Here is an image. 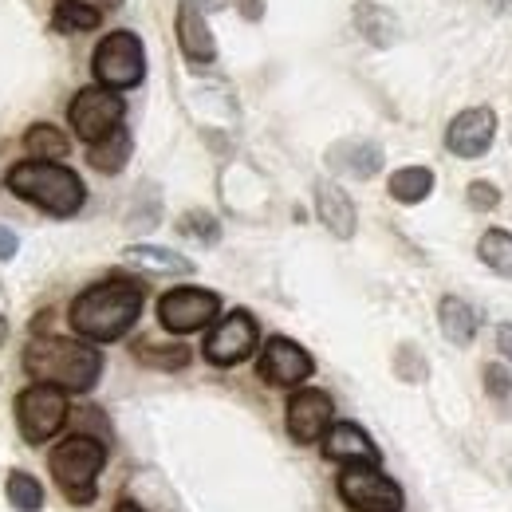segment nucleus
Wrapping results in <instances>:
<instances>
[{"label":"nucleus","mask_w":512,"mask_h":512,"mask_svg":"<svg viewBox=\"0 0 512 512\" xmlns=\"http://www.w3.org/2000/svg\"><path fill=\"white\" fill-rule=\"evenodd\" d=\"M138 316H142V284L123 280V276L87 288L71 304V327L83 339H95V343L123 339L130 327L138 323Z\"/></svg>","instance_id":"1"},{"label":"nucleus","mask_w":512,"mask_h":512,"mask_svg":"<svg viewBox=\"0 0 512 512\" xmlns=\"http://www.w3.org/2000/svg\"><path fill=\"white\" fill-rule=\"evenodd\" d=\"M24 371L36 383L60 386V390H91L99 383L103 359H99L95 347H87L79 339L44 335V339H32L24 347Z\"/></svg>","instance_id":"2"},{"label":"nucleus","mask_w":512,"mask_h":512,"mask_svg":"<svg viewBox=\"0 0 512 512\" xmlns=\"http://www.w3.org/2000/svg\"><path fill=\"white\" fill-rule=\"evenodd\" d=\"M8 190L16 197H24V201H32V205H40L52 217L79 213V205L87 197L83 182L75 178V170H67L60 162H36V158L8 170Z\"/></svg>","instance_id":"3"},{"label":"nucleus","mask_w":512,"mask_h":512,"mask_svg":"<svg viewBox=\"0 0 512 512\" xmlns=\"http://www.w3.org/2000/svg\"><path fill=\"white\" fill-rule=\"evenodd\" d=\"M107 461V449L99 438H87V434H75L60 446L52 449L48 465H52V477L56 485L67 493L71 505H91L95 501V477Z\"/></svg>","instance_id":"4"},{"label":"nucleus","mask_w":512,"mask_h":512,"mask_svg":"<svg viewBox=\"0 0 512 512\" xmlns=\"http://www.w3.org/2000/svg\"><path fill=\"white\" fill-rule=\"evenodd\" d=\"M16 422H20L24 442H32V446L56 438L67 422V394L60 386H48V383L28 386L16 398Z\"/></svg>","instance_id":"5"},{"label":"nucleus","mask_w":512,"mask_h":512,"mask_svg":"<svg viewBox=\"0 0 512 512\" xmlns=\"http://www.w3.org/2000/svg\"><path fill=\"white\" fill-rule=\"evenodd\" d=\"M95 75L103 87L111 91H127L138 87L146 75V56H142V40L134 32H111L99 48H95Z\"/></svg>","instance_id":"6"},{"label":"nucleus","mask_w":512,"mask_h":512,"mask_svg":"<svg viewBox=\"0 0 512 512\" xmlns=\"http://www.w3.org/2000/svg\"><path fill=\"white\" fill-rule=\"evenodd\" d=\"M339 497L351 512H398L402 489L379 473V465H347L339 473Z\"/></svg>","instance_id":"7"},{"label":"nucleus","mask_w":512,"mask_h":512,"mask_svg":"<svg viewBox=\"0 0 512 512\" xmlns=\"http://www.w3.org/2000/svg\"><path fill=\"white\" fill-rule=\"evenodd\" d=\"M123 111H127V103L119 99V91H111V87H83V91L71 99L67 119H71V130H75L83 142H99V138H107L111 130H119Z\"/></svg>","instance_id":"8"},{"label":"nucleus","mask_w":512,"mask_h":512,"mask_svg":"<svg viewBox=\"0 0 512 512\" xmlns=\"http://www.w3.org/2000/svg\"><path fill=\"white\" fill-rule=\"evenodd\" d=\"M217 312H221V300L205 288H174L158 300V320L174 335H190V331L209 327L217 320Z\"/></svg>","instance_id":"9"},{"label":"nucleus","mask_w":512,"mask_h":512,"mask_svg":"<svg viewBox=\"0 0 512 512\" xmlns=\"http://www.w3.org/2000/svg\"><path fill=\"white\" fill-rule=\"evenodd\" d=\"M256 347V320L249 312H233L217 323L205 339V359L217 363V367H233V363H245Z\"/></svg>","instance_id":"10"},{"label":"nucleus","mask_w":512,"mask_h":512,"mask_svg":"<svg viewBox=\"0 0 512 512\" xmlns=\"http://www.w3.org/2000/svg\"><path fill=\"white\" fill-rule=\"evenodd\" d=\"M316 371L312 355L304 347H296L292 339H268L264 355H260V379L272 386H300L308 375Z\"/></svg>","instance_id":"11"},{"label":"nucleus","mask_w":512,"mask_h":512,"mask_svg":"<svg viewBox=\"0 0 512 512\" xmlns=\"http://www.w3.org/2000/svg\"><path fill=\"white\" fill-rule=\"evenodd\" d=\"M497 138V115L489 107H469L461 111L446 130V146L449 154L457 158H481Z\"/></svg>","instance_id":"12"},{"label":"nucleus","mask_w":512,"mask_h":512,"mask_svg":"<svg viewBox=\"0 0 512 512\" xmlns=\"http://www.w3.org/2000/svg\"><path fill=\"white\" fill-rule=\"evenodd\" d=\"M327 430H331V398L323 390H296L288 402V434L308 446Z\"/></svg>","instance_id":"13"},{"label":"nucleus","mask_w":512,"mask_h":512,"mask_svg":"<svg viewBox=\"0 0 512 512\" xmlns=\"http://www.w3.org/2000/svg\"><path fill=\"white\" fill-rule=\"evenodd\" d=\"M323 453L343 465H379V449L355 422H335L323 438Z\"/></svg>","instance_id":"14"},{"label":"nucleus","mask_w":512,"mask_h":512,"mask_svg":"<svg viewBox=\"0 0 512 512\" xmlns=\"http://www.w3.org/2000/svg\"><path fill=\"white\" fill-rule=\"evenodd\" d=\"M316 209H320V221L335 233V237H355V205L351 197L339 190L335 182H320L316 186Z\"/></svg>","instance_id":"15"},{"label":"nucleus","mask_w":512,"mask_h":512,"mask_svg":"<svg viewBox=\"0 0 512 512\" xmlns=\"http://www.w3.org/2000/svg\"><path fill=\"white\" fill-rule=\"evenodd\" d=\"M178 44H182V52L190 56L193 64H209L217 56L213 32H209L205 16L193 4H182V12H178Z\"/></svg>","instance_id":"16"},{"label":"nucleus","mask_w":512,"mask_h":512,"mask_svg":"<svg viewBox=\"0 0 512 512\" xmlns=\"http://www.w3.org/2000/svg\"><path fill=\"white\" fill-rule=\"evenodd\" d=\"M327 162L355 178H375L383 170V150L375 142H339L327 150Z\"/></svg>","instance_id":"17"},{"label":"nucleus","mask_w":512,"mask_h":512,"mask_svg":"<svg viewBox=\"0 0 512 512\" xmlns=\"http://www.w3.org/2000/svg\"><path fill=\"white\" fill-rule=\"evenodd\" d=\"M355 28L375 44V48H390L398 36H402V24H398V16L383 8V4H375V0H359L355 4Z\"/></svg>","instance_id":"18"},{"label":"nucleus","mask_w":512,"mask_h":512,"mask_svg":"<svg viewBox=\"0 0 512 512\" xmlns=\"http://www.w3.org/2000/svg\"><path fill=\"white\" fill-rule=\"evenodd\" d=\"M127 264L134 268H146V272H162V276H190L193 264L182 253H170V249H158V245H130L123 253Z\"/></svg>","instance_id":"19"},{"label":"nucleus","mask_w":512,"mask_h":512,"mask_svg":"<svg viewBox=\"0 0 512 512\" xmlns=\"http://www.w3.org/2000/svg\"><path fill=\"white\" fill-rule=\"evenodd\" d=\"M130 134L123 127L111 130L107 138H99V142H91V150H87V162L99 170V174H119L123 166L130 162Z\"/></svg>","instance_id":"20"},{"label":"nucleus","mask_w":512,"mask_h":512,"mask_svg":"<svg viewBox=\"0 0 512 512\" xmlns=\"http://www.w3.org/2000/svg\"><path fill=\"white\" fill-rule=\"evenodd\" d=\"M438 320H442V331H446L449 343H457V347H469L473 343V335H477V312L465 300L446 296L442 308H438Z\"/></svg>","instance_id":"21"},{"label":"nucleus","mask_w":512,"mask_h":512,"mask_svg":"<svg viewBox=\"0 0 512 512\" xmlns=\"http://www.w3.org/2000/svg\"><path fill=\"white\" fill-rule=\"evenodd\" d=\"M430 190H434V174H430L426 166H406V170H398V174L390 178V197L402 201V205L426 201Z\"/></svg>","instance_id":"22"},{"label":"nucleus","mask_w":512,"mask_h":512,"mask_svg":"<svg viewBox=\"0 0 512 512\" xmlns=\"http://www.w3.org/2000/svg\"><path fill=\"white\" fill-rule=\"evenodd\" d=\"M477 256L497 272V276H509L512 280V233L505 229H489L477 245Z\"/></svg>","instance_id":"23"},{"label":"nucleus","mask_w":512,"mask_h":512,"mask_svg":"<svg viewBox=\"0 0 512 512\" xmlns=\"http://www.w3.org/2000/svg\"><path fill=\"white\" fill-rule=\"evenodd\" d=\"M24 146H28V154L36 162H60L67 150H71V142L56 127H32L24 134Z\"/></svg>","instance_id":"24"},{"label":"nucleus","mask_w":512,"mask_h":512,"mask_svg":"<svg viewBox=\"0 0 512 512\" xmlns=\"http://www.w3.org/2000/svg\"><path fill=\"white\" fill-rule=\"evenodd\" d=\"M134 359H142L146 367H158V371H182L190 363V351L182 343H170V347H158V343H134Z\"/></svg>","instance_id":"25"},{"label":"nucleus","mask_w":512,"mask_h":512,"mask_svg":"<svg viewBox=\"0 0 512 512\" xmlns=\"http://www.w3.org/2000/svg\"><path fill=\"white\" fill-rule=\"evenodd\" d=\"M4 493H8V505H12V509H20V512L44 509V489H40V481L28 477V473H12V477L4 481Z\"/></svg>","instance_id":"26"},{"label":"nucleus","mask_w":512,"mask_h":512,"mask_svg":"<svg viewBox=\"0 0 512 512\" xmlns=\"http://www.w3.org/2000/svg\"><path fill=\"white\" fill-rule=\"evenodd\" d=\"M99 20H103V12L83 4V0H60L56 4V28H64V32H91V28H99Z\"/></svg>","instance_id":"27"},{"label":"nucleus","mask_w":512,"mask_h":512,"mask_svg":"<svg viewBox=\"0 0 512 512\" xmlns=\"http://www.w3.org/2000/svg\"><path fill=\"white\" fill-rule=\"evenodd\" d=\"M178 233H186L193 241H201V245H217V237H221V225L209 217V213H186L182 221H178Z\"/></svg>","instance_id":"28"},{"label":"nucleus","mask_w":512,"mask_h":512,"mask_svg":"<svg viewBox=\"0 0 512 512\" xmlns=\"http://www.w3.org/2000/svg\"><path fill=\"white\" fill-rule=\"evenodd\" d=\"M485 390H489V398L509 402V398H512V375L505 371V367L489 363V367H485Z\"/></svg>","instance_id":"29"},{"label":"nucleus","mask_w":512,"mask_h":512,"mask_svg":"<svg viewBox=\"0 0 512 512\" xmlns=\"http://www.w3.org/2000/svg\"><path fill=\"white\" fill-rule=\"evenodd\" d=\"M497 201H501V193H497L493 182H473V186H469V205H473L477 213H489Z\"/></svg>","instance_id":"30"},{"label":"nucleus","mask_w":512,"mask_h":512,"mask_svg":"<svg viewBox=\"0 0 512 512\" xmlns=\"http://www.w3.org/2000/svg\"><path fill=\"white\" fill-rule=\"evenodd\" d=\"M16 249H20V241H16V233L0 225V260H12V256H16Z\"/></svg>","instance_id":"31"},{"label":"nucleus","mask_w":512,"mask_h":512,"mask_svg":"<svg viewBox=\"0 0 512 512\" xmlns=\"http://www.w3.org/2000/svg\"><path fill=\"white\" fill-rule=\"evenodd\" d=\"M497 347H501L505 359H512V323H501V327H497Z\"/></svg>","instance_id":"32"},{"label":"nucleus","mask_w":512,"mask_h":512,"mask_svg":"<svg viewBox=\"0 0 512 512\" xmlns=\"http://www.w3.org/2000/svg\"><path fill=\"white\" fill-rule=\"evenodd\" d=\"M241 12H245L249 20H260V16H264V0H241Z\"/></svg>","instance_id":"33"},{"label":"nucleus","mask_w":512,"mask_h":512,"mask_svg":"<svg viewBox=\"0 0 512 512\" xmlns=\"http://www.w3.org/2000/svg\"><path fill=\"white\" fill-rule=\"evenodd\" d=\"M186 4H193L197 12H217V8H225L229 0H186Z\"/></svg>","instance_id":"34"},{"label":"nucleus","mask_w":512,"mask_h":512,"mask_svg":"<svg viewBox=\"0 0 512 512\" xmlns=\"http://www.w3.org/2000/svg\"><path fill=\"white\" fill-rule=\"evenodd\" d=\"M489 4H493V12H509L512 8V0H489Z\"/></svg>","instance_id":"35"},{"label":"nucleus","mask_w":512,"mask_h":512,"mask_svg":"<svg viewBox=\"0 0 512 512\" xmlns=\"http://www.w3.org/2000/svg\"><path fill=\"white\" fill-rule=\"evenodd\" d=\"M115 512H142V509H138L134 501H119V509H115Z\"/></svg>","instance_id":"36"},{"label":"nucleus","mask_w":512,"mask_h":512,"mask_svg":"<svg viewBox=\"0 0 512 512\" xmlns=\"http://www.w3.org/2000/svg\"><path fill=\"white\" fill-rule=\"evenodd\" d=\"M8 339V323H4V316H0V343Z\"/></svg>","instance_id":"37"},{"label":"nucleus","mask_w":512,"mask_h":512,"mask_svg":"<svg viewBox=\"0 0 512 512\" xmlns=\"http://www.w3.org/2000/svg\"><path fill=\"white\" fill-rule=\"evenodd\" d=\"M107 4H119V0H107Z\"/></svg>","instance_id":"38"},{"label":"nucleus","mask_w":512,"mask_h":512,"mask_svg":"<svg viewBox=\"0 0 512 512\" xmlns=\"http://www.w3.org/2000/svg\"><path fill=\"white\" fill-rule=\"evenodd\" d=\"M0 296H4V292H0Z\"/></svg>","instance_id":"39"}]
</instances>
